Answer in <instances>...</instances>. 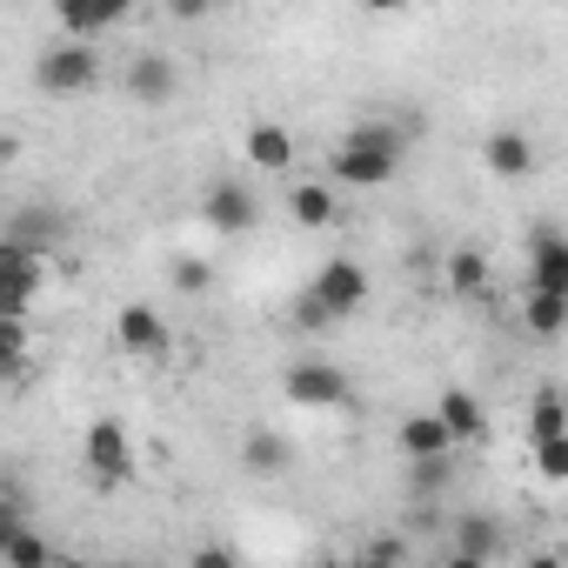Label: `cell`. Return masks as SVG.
Returning <instances> with one entry per match:
<instances>
[{
	"mask_svg": "<svg viewBox=\"0 0 568 568\" xmlns=\"http://www.w3.org/2000/svg\"><path fill=\"white\" fill-rule=\"evenodd\" d=\"M402 154H408V121H388V114L355 121L342 134V148L328 154V181L335 187H382L402 174Z\"/></svg>",
	"mask_w": 568,
	"mask_h": 568,
	"instance_id": "1",
	"label": "cell"
},
{
	"mask_svg": "<svg viewBox=\"0 0 568 568\" xmlns=\"http://www.w3.org/2000/svg\"><path fill=\"white\" fill-rule=\"evenodd\" d=\"M81 462H88L94 488H128V481H134V442H128V422H114V415L88 422V435H81Z\"/></svg>",
	"mask_w": 568,
	"mask_h": 568,
	"instance_id": "2",
	"label": "cell"
},
{
	"mask_svg": "<svg viewBox=\"0 0 568 568\" xmlns=\"http://www.w3.org/2000/svg\"><path fill=\"white\" fill-rule=\"evenodd\" d=\"M94 81H101V48L94 41H54L34 61V88H48V94H88Z\"/></svg>",
	"mask_w": 568,
	"mask_h": 568,
	"instance_id": "3",
	"label": "cell"
},
{
	"mask_svg": "<svg viewBox=\"0 0 568 568\" xmlns=\"http://www.w3.org/2000/svg\"><path fill=\"white\" fill-rule=\"evenodd\" d=\"M308 295L328 308V322H348V315L368 302V267H362V261H348V254H335V261H322V267H315Z\"/></svg>",
	"mask_w": 568,
	"mask_h": 568,
	"instance_id": "4",
	"label": "cell"
},
{
	"mask_svg": "<svg viewBox=\"0 0 568 568\" xmlns=\"http://www.w3.org/2000/svg\"><path fill=\"white\" fill-rule=\"evenodd\" d=\"M281 395H288L295 408H348L355 388L335 362H295L288 375H281Z\"/></svg>",
	"mask_w": 568,
	"mask_h": 568,
	"instance_id": "5",
	"label": "cell"
},
{
	"mask_svg": "<svg viewBox=\"0 0 568 568\" xmlns=\"http://www.w3.org/2000/svg\"><path fill=\"white\" fill-rule=\"evenodd\" d=\"M114 342H121L134 362H168V355H174V335H168L161 308H148V302H128V308L114 315Z\"/></svg>",
	"mask_w": 568,
	"mask_h": 568,
	"instance_id": "6",
	"label": "cell"
},
{
	"mask_svg": "<svg viewBox=\"0 0 568 568\" xmlns=\"http://www.w3.org/2000/svg\"><path fill=\"white\" fill-rule=\"evenodd\" d=\"M201 221H207L214 234H247V227L261 221V201H254L247 181H214V187L201 194Z\"/></svg>",
	"mask_w": 568,
	"mask_h": 568,
	"instance_id": "7",
	"label": "cell"
},
{
	"mask_svg": "<svg viewBox=\"0 0 568 568\" xmlns=\"http://www.w3.org/2000/svg\"><path fill=\"white\" fill-rule=\"evenodd\" d=\"M128 94L141 101V108H168L174 101V88H181V68L161 54V48H141V54H128Z\"/></svg>",
	"mask_w": 568,
	"mask_h": 568,
	"instance_id": "8",
	"label": "cell"
},
{
	"mask_svg": "<svg viewBox=\"0 0 568 568\" xmlns=\"http://www.w3.org/2000/svg\"><path fill=\"white\" fill-rule=\"evenodd\" d=\"M528 288L535 295H568V234L561 227L528 234Z\"/></svg>",
	"mask_w": 568,
	"mask_h": 568,
	"instance_id": "9",
	"label": "cell"
},
{
	"mask_svg": "<svg viewBox=\"0 0 568 568\" xmlns=\"http://www.w3.org/2000/svg\"><path fill=\"white\" fill-rule=\"evenodd\" d=\"M481 168L501 174V181H521V174H535V141H528L521 128H495V134L481 141Z\"/></svg>",
	"mask_w": 568,
	"mask_h": 568,
	"instance_id": "10",
	"label": "cell"
},
{
	"mask_svg": "<svg viewBox=\"0 0 568 568\" xmlns=\"http://www.w3.org/2000/svg\"><path fill=\"white\" fill-rule=\"evenodd\" d=\"M395 442H402V455H408V462H442V455H455V435H448V422H442L435 408L408 415V422L395 428Z\"/></svg>",
	"mask_w": 568,
	"mask_h": 568,
	"instance_id": "11",
	"label": "cell"
},
{
	"mask_svg": "<svg viewBox=\"0 0 568 568\" xmlns=\"http://www.w3.org/2000/svg\"><path fill=\"white\" fill-rule=\"evenodd\" d=\"M247 161H254L261 174H288V168H295V134L281 128V121H254V128H247Z\"/></svg>",
	"mask_w": 568,
	"mask_h": 568,
	"instance_id": "12",
	"label": "cell"
},
{
	"mask_svg": "<svg viewBox=\"0 0 568 568\" xmlns=\"http://www.w3.org/2000/svg\"><path fill=\"white\" fill-rule=\"evenodd\" d=\"M435 415L448 422V435H455V448H468V442H488V408L468 395V388H448L442 402H435Z\"/></svg>",
	"mask_w": 568,
	"mask_h": 568,
	"instance_id": "13",
	"label": "cell"
},
{
	"mask_svg": "<svg viewBox=\"0 0 568 568\" xmlns=\"http://www.w3.org/2000/svg\"><path fill=\"white\" fill-rule=\"evenodd\" d=\"M54 21L68 28V41H88V34H108L114 21H128V0H68Z\"/></svg>",
	"mask_w": 568,
	"mask_h": 568,
	"instance_id": "14",
	"label": "cell"
},
{
	"mask_svg": "<svg viewBox=\"0 0 568 568\" xmlns=\"http://www.w3.org/2000/svg\"><path fill=\"white\" fill-rule=\"evenodd\" d=\"M0 261H8V288H14V322H28V308H34V288H41V254L34 247H21V241H8L0 247Z\"/></svg>",
	"mask_w": 568,
	"mask_h": 568,
	"instance_id": "15",
	"label": "cell"
},
{
	"mask_svg": "<svg viewBox=\"0 0 568 568\" xmlns=\"http://www.w3.org/2000/svg\"><path fill=\"white\" fill-rule=\"evenodd\" d=\"M442 281H448L455 302H481V295H488V254H481V247H455V254L442 261Z\"/></svg>",
	"mask_w": 568,
	"mask_h": 568,
	"instance_id": "16",
	"label": "cell"
},
{
	"mask_svg": "<svg viewBox=\"0 0 568 568\" xmlns=\"http://www.w3.org/2000/svg\"><path fill=\"white\" fill-rule=\"evenodd\" d=\"M528 448H541V442H561L568 435V395L561 388H535V402H528Z\"/></svg>",
	"mask_w": 568,
	"mask_h": 568,
	"instance_id": "17",
	"label": "cell"
},
{
	"mask_svg": "<svg viewBox=\"0 0 568 568\" xmlns=\"http://www.w3.org/2000/svg\"><path fill=\"white\" fill-rule=\"evenodd\" d=\"M288 214H295L302 227H335V221H342V201H335V181H302V187L288 194Z\"/></svg>",
	"mask_w": 568,
	"mask_h": 568,
	"instance_id": "18",
	"label": "cell"
},
{
	"mask_svg": "<svg viewBox=\"0 0 568 568\" xmlns=\"http://www.w3.org/2000/svg\"><path fill=\"white\" fill-rule=\"evenodd\" d=\"M241 462L254 468V475H281L295 462V442L281 435V428H247V442H241Z\"/></svg>",
	"mask_w": 568,
	"mask_h": 568,
	"instance_id": "19",
	"label": "cell"
},
{
	"mask_svg": "<svg viewBox=\"0 0 568 568\" xmlns=\"http://www.w3.org/2000/svg\"><path fill=\"white\" fill-rule=\"evenodd\" d=\"M521 328H528L535 342L568 335V295H535V288H528V302H521Z\"/></svg>",
	"mask_w": 568,
	"mask_h": 568,
	"instance_id": "20",
	"label": "cell"
},
{
	"mask_svg": "<svg viewBox=\"0 0 568 568\" xmlns=\"http://www.w3.org/2000/svg\"><path fill=\"white\" fill-rule=\"evenodd\" d=\"M0 548H8V568H54L61 561L41 528H8V535H0Z\"/></svg>",
	"mask_w": 568,
	"mask_h": 568,
	"instance_id": "21",
	"label": "cell"
},
{
	"mask_svg": "<svg viewBox=\"0 0 568 568\" xmlns=\"http://www.w3.org/2000/svg\"><path fill=\"white\" fill-rule=\"evenodd\" d=\"M495 548H501V521H495V515H462V521H455V555L488 561Z\"/></svg>",
	"mask_w": 568,
	"mask_h": 568,
	"instance_id": "22",
	"label": "cell"
},
{
	"mask_svg": "<svg viewBox=\"0 0 568 568\" xmlns=\"http://www.w3.org/2000/svg\"><path fill=\"white\" fill-rule=\"evenodd\" d=\"M174 288H181V295H207V288H214V267H207L201 254H181V261H174Z\"/></svg>",
	"mask_w": 568,
	"mask_h": 568,
	"instance_id": "23",
	"label": "cell"
},
{
	"mask_svg": "<svg viewBox=\"0 0 568 568\" xmlns=\"http://www.w3.org/2000/svg\"><path fill=\"white\" fill-rule=\"evenodd\" d=\"M448 481H455V455H442V462H415V475H408L415 495H442Z\"/></svg>",
	"mask_w": 568,
	"mask_h": 568,
	"instance_id": "24",
	"label": "cell"
},
{
	"mask_svg": "<svg viewBox=\"0 0 568 568\" xmlns=\"http://www.w3.org/2000/svg\"><path fill=\"white\" fill-rule=\"evenodd\" d=\"M528 455H535V481H568V435L561 442H541Z\"/></svg>",
	"mask_w": 568,
	"mask_h": 568,
	"instance_id": "25",
	"label": "cell"
},
{
	"mask_svg": "<svg viewBox=\"0 0 568 568\" xmlns=\"http://www.w3.org/2000/svg\"><path fill=\"white\" fill-rule=\"evenodd\" d=\"M187 568H241V561H234V548H221V541H201V548L187 555Z\"/></svg>",
	"mask_w": 568,
	"mask_h": 568,
	"instance_id": "26",
	"label": "cell"
},
{
	"mask_svg": "<svg viewBox=\"0 0 568 568\" xmlns=\"http://www.w3.org/2000/svg\"><path fill=\"white\" fill-rule=\"evenodd\" d=\"M295 328H335V322H328V308H322L308 288H302V302H295Z\"/></svg>",
	"mask_w": 568,
	"mask_h": 568,
	"instance_id": "27",
	"label": "cell"
},
{
	"mask_svg": "<svg viewBox=\"0 0 568 568\" xmlns=\"http://www.w3.org/2000/svg\"><path fill=\"white\" fill-rule=\"evenodd\" d=\"M368 561H408V555H402L395 535H382V541H368Z\"/></svg>",
	"mask_w": 568,
	"mask_h": 568,
	"instance_id": "28",
	"label": "cell"
},
{
	"mask_svg": "<svg viewBox=\"0 0 568 568\" xmlns=\"http://www.w3.org/2000/svg\"><path fill=\"white\" fill-rule=\"evenodd\" d=\"M528 568H568V561H561V555H548V548H541V555H528Z\"/></svg>",
	"mask_w": 568,
	"mask_h": 568,
	"instance_id": "29",
	"label": "cell"
},
{
	"mask_svg": "<svg viewBox=\"0 0 568 568\" xmlns=\"http://www.w3.org/2000/svg\"><path fill=\"white\" fill-rule=\"evenodd\" d=\"M448 568H488V561H475V555H448Z\"/></svg>",
	"mask_w": 568,
	"mask_h": 568,
	"instance_id": "30",
	"label": "cell"
},
{
	"mask_svg": "<svg viewBox=\"0 0 568 568\" xmlns=\"http://www.w3.org/2000/svg\"><path fill=\"white\" fill-rule=\"evenodd\" d=\"M348 568H408V561H368V555H362V561H348Z\"/></svg>",
	"mask_w": 568,
	"mask_h": 568,
	"instance_id": "31",
	"label": "cell"
},
{
	"mask_svg": "<svg viewBox=\"0 0 568 568\" xmlns=\"http://www.w3.org/2000/svg\"><path fill=\"white\" fill-rule=\"evenodd\" d=\"M54 568H88V561H81V555H61V561H54Z\"/></svg>",
	"mask_w": 568,
	"mask_h": 568,
	"instance_id": "32",
	"label": "cell"
},
{
	"mask_svg": "<svg viewBox=\"0 0 568 568\" xmlns=\"http://www.w3.org/2000/svg\"><path fill=\"white\" fill-rule=\"evenodd\" d=\"M101 568H154V561H101Z\"/></svg>",
	"mask_w": 568,
	"mask_h": 568,
	"instance_id": "33",
	"label": "cell"
},
{
	"mask_svg": "<svg viewBox=\"0 0 568 568\" xmlns=\"http://www.w3.org/2000/svg\"><path fill=\"white\" fill-rule=\"evenodd\" d=\"M315 568H348V561H315Z\"/></svg>",
	"mask_w": 568,
	"mask_h": 568,
	"instance_id": "34",
	"label": "cell"
}]
</instances>
